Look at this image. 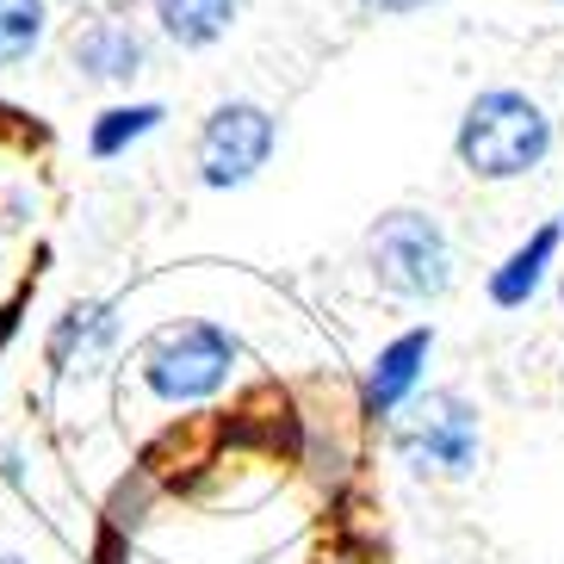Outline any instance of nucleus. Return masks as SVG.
Returning a JSON list of instances; mask_svg holds the SVG:
<instances>
[{"instance_id": "nucleus-8", "label": "nucleus", "mask_w": 564, "mask_h": 564, "mask_svg": "<svg viewBox=\"0 0 564 564\" xmlns=\"http://www.w3.org/2000/svg\"><path fill=\"white\" fill-rule=\"evenodd\" d=\"M118 348V311L106 299H82L68 304L63 316H56L51 341H44V354H51L56 379H87V372H100V360Z\"/></svg>"}, {"instance_id": "nucleus-7", "label": "nucleus", "mask_w": 564, "mask_h": 564, "mask_svg": "<svg viewBox=\"0 0 564 564\" xmlns=\"http://www.w3.org/2000/svg\"><path fill=\"white\" fill-rule=\"evenodd\" d=\"M429 360H434V323H415V329L391 335V341L372 354V366H366L360 410L372 415V422H391V415H398L403 403L422 391V372H429Z\"/></svg>"}, {"instance_id": "nucleus-14", "label": "nucleus", "mask_w": 564, "mask_h": 564, "mask_svg": "<svg viewBox=\"0 0 564 564\" xmlns=\"http://www.w3.org/2000/svg\"><path fill=\"white\" fill-rule=\"evenodd\" d=\"M0 564H25V558H13V552H0Z\"/></svg>"}, {"instance_id": "nucleus-5", "label": "nucleus", "mask_w": 564, "mask_h": 564, "mask_svg": "<svg viewBox=\"0 0 564 564\" xmlns=\"http://www.w3.org/2000/svg\"><path fill=\"white\" fill-rule=\"evenodd\" d=\"M273 150H280V118L261 100H217L193 137V174L212 193H236L273 162Z\"/></svg>"}, {"instance_id": "nucleus-9", "label": "nucleus", "mask_w": 564, "mask_h": 564, "mask_svg": "<svg viewBox=\"0 0 564 564\" xmlns=\"http://www.w3.org/2000/svg\"><path fill=\"white\" fill-rule=\"evenodd\" d=\"M558 242H564L558 224H540V230L521 236V242L502 254V267H490V280H484L490 304H497V311H528V304L546 292V273H552V261H558Z\"/></svg>"}, {"instance_id": "nucleus-13", "label": "nucleus", "mask_w": 564, "mask_h": 564, "mask_svg": "<svg viewBox=\"0 0 564 564\" xmlns=\"http://www.w3.org/2000/svg\"><path fill=\"white\" fill-rule=\"evenodd\" d=\"M360 13H379V19H410V13H429L434 0H354Z\"/></svg>"}, {"instance_id": "nucleus-11", "label": "nucleus", "mask_w": 564, "mask_h": 564, "mask_svg": "<svg viewBox=\"0 0 564 564\" xmlns=\"http://www.w3.org/2000/svg\"><path fill=\"white\" fill-rule=\"evenodd\" d=\"M167 124L162 100H131V106H106L94 124H87V155L94 162H118L124 150H137L143 137H155Z\"/></svg>"}, {"instance_id": "nucleus-15", "label": "nucleus", "mask_w": 564, "mask_h": 564, "mask_svg": "<svg viewBox=\"0 0 564 564\" xmlns=\"http://www.w3.org/2000/svg\"><path fill=\"white\" fill-rule=\"evenodd\" d=\"M558 299H564V273H558Z\"/></svg>"}, {"instance_id": "nucleus-3", "label": "nucleus", "mask_w": 564, "mask_h": 564, "mask_svg": "<svg viewBox=\"0 0 564 564\" xmlns=\"http://www.w3.org/2000/svg\"><path fill=\"white\" fill-rule=\"evenodd\" d=\"M366 273H372L379 292H391L403 304H434L459 280V254H453V236L434 212L398 205L366 230Z\"/></svg>"}, {"instance_id": "nucleus-16", "label": "nucleus", "mask_w": 564, "mask_h": 564, "mask_svg": "<svg viewBox=\"0 0 564 564\" xmlns=\"http://www.w3.org/2000/svg\"><path fill=\"white\" fill-rule=\"evenodd\" d=\"M552 7H564V0H552Z\"/></svg>"}, {"instance_id": "nucleus-12", "label": "nucleus", "mask_w": 564, "mask_h": 564, "mask_svg": "<svg viewBox=\"0 0 564 564\" xmlns=\"http://www.w3.org/2000/svg\"><path fill=\"white\" fill-rule=\"evenodd\" d=\"M51 37V0H0V68H25Z\"/></svg>"}, {"instance_id": "nucleus-2", "label": "nucleus", "mask_w": 564, "mask_h": 564, "mask_svg": "<svg viewBox=\"0 0 564 564\" xmlns=\"http://www.w3.org/2000/svg\"><path fill=\"white\" fill-rule=\"evenodd\" d=\"M236 366H242V341L224 323H212V316H181V323H162L143 341L137 379H143V391L155 403L186 410V403H212L236 379Z\"/></svg>"}, {"instance_id": "nucleus-10", "label": "nucleus", "mask_w": 564, "mask_h": 564, "mask_svg": "<svg viewBox=\"0 0 564 564\" xmlns=\"http://www.w3.org/2000/svg\"><path fill=\"white\" fill-rule=\"evenodd\" d=\"M242 7L249 0H150V19L174 51H212L242 25Z\"/></svg>"}, {"instance_id": "nucleus-4", "label": "nucleus", "mask_w": 564, "mask_h": 564, "mask_svg": "<svg viewBox=\"0 0 564 564\" xmlns=\"http://www.w3.org/2000/svg\"><path fill=\"white\" fill-rule=\"evenodd\" d=\"M391 453L410 465L415 478L459 484L478 471L484 459V415L465 391H415L398 415H391Z\"/></svg>"}, {"instance_id": "nucleus-6", "label": "nucleus", "mask_w": 564, "mask_h": 564, "mask_svg": "<svg viewBox=\"0 0 564 564\" xmlns=\"http://www.w3.org/2000/svg\"><path fill=\"white\" fill-rule=\"evenodd\" d=\"M68 68H75L82 82H94V87H131V82L150 75V37H143L137 19L100 13L68 37Z\"/></svg>"}, {"instance_id": "nucleus-1", "label": "nucleus", "mask_w": 564, "mask_h": 564, "mask_svg": "<svg viewBox=\"0 0 564 564\" xmlns=\"http://www.w3.org/2000/svg\"><path fill=\"white\" fill-rule=\"evenodd\" d=\"M558 143L552 131V112L533 100L528 87H484L471 94L459 112V131H453V162L484 186H509L540 174Z\"/></svg>"}, {"instance_id": "nucleus-17", "label": "nucleus", "mask_w": 564, "mask_h": 564, "mask_svg": "<svg viewBox=\"0 0 564 564\" xmlns=\"http://www.w3.org/2000/svg\"><path fill=\"white\" fill-rule=\"evenodd\" d=\"M558 230H564V217H558Z\"/></svg>"}]
</instances>
